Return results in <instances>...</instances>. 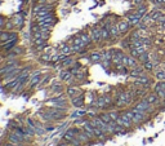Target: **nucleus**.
<instances>
[{
  "label": "nucleus",
  "mask_w": 165,
  "mask_h": 146,
  "mask_svg": "<svg viewBox=\"0 0 165 146\" xmlns=\"http://www.w3.org/2000/svg\"><path fill=\"white\" fill-rule=\"evenodd\" d=\"M7 17H4V16H0V29H4V26H5V22H7Z\"/></svg>",
  "instance_id": "nucleus-33"
},
{
  "label": "nucleus",
  "mask_w": 165,
  "mask_h": 146,
  "mask_svg": "<svg viewBox=\"0 0 165 146\" xmlns=\"http://www.w3.org/2000/svg\"><path fill=\"white\" fill-rule=\"evenodd\" d=\"M74 74L71 73L68 68H65V70H61L59 71V80H62L63 83H66V82H68L71 78H74Z\"/></svg>",
  "instance_id": "nucleus-18"
},
{
  "label": "nucleus",
  "mask_w": 165,
  "mask_h": 146,
  "mask_svg": "<svg viewBox=\"0 0 165 146\" xmlns=\"http://www.w3.org/2000/svg\"><path fill=\"white\" fill-rule=\"evenodd\" d=\"M132 4L134 5V7H138V5L143 4V3H146V0H130Z\"/></svg>",
  "instance_id": "nucleus-34"
},
{
  "label": "nucleus",
  "mask_w": 165,
  "mask_h": 146,
  "mask_svg": "<svg viewBox=\"0 0 165 146\" xmlns=\"http://www.w3.org/2000/svg\"><path fill=\"white\" fill-rule=\"evenodd\" d=\"M109 114H110V117H111V119H112L113 122H116V120H118V118L120 117L119 111H116V110H112V111H109Z\"/></svg>",
  "instance_id": "nucleus-31"
},
{
  "label": "nucleus",
  "mask_w": 165,
  "mask_h": 146,
  "mask_svg": "<svg viewBox=\"0 0 165 146\" xmlns=\"http://www.w3.org/2000/svg\"><path fill=\"white\" fill-rule=\"evenodd\" d=\"M7 140H8V142H12V144H14V145H22L23 144V141L14 132H10L9 135H8Z\"/></svg>",
  "instance_id": "nucleus-22"
},
{
  "label": "nucleus",
  "mask_w": 165,
  "mask_h": 146,
  "mask_svg": "<svg viewBox=\"0 0 165 146\" xmlns=\"http://www.w3.org/2000/svg\"><path fill=\"white\" fill-rule=\"evenodd\" d=\"M16 29V26H14V22L12 18H8L7 22H5V26H4V30H7V31H13V30Z\"/></svg>",
  "instance_id": "nucleus-27"
},
{
  "label": "nucleus",
  "mask_w": 165,
  "mask_h": 146,
  "mask_svg": "<svg viewBox=\"0 0 165 146\" xmlns=\"http://www.w3.org/2000/svg\"><path fill=\"white\" fill-rule=\"evenodd\" d=\"M77 35H79V36L83 39V41H84V44H85L86 48H89L91 45H94V43H93L91 35H89V31H81V32H79Z\"/></svg>",
  "instance_id": "nucleus-16"
},
{
  "label": "nucleus",
  "mask_w": 165,
  "mask_h": 146,
  "mask_svg": "<svg viewBox=\"0 0 165 146\" xmlns=\"http://www.w3.org/2000/svg\"><path fill=\"white\" fill-rule=\"evenodd\" d=\"M70 101H71V105L74 107H77V109H81V107H84V105H85V98H84L83 93L76 97L70 98Z\"/></svg>",
  "instance_id": "nucleus-14"
},
{
  "label": "nucleus",
  "mask_w": 165,
  "mask_h": 146,
  "mask_svg": "<svg viewBox=\"0 0 165 146\" xmlns=\"http://www.w3.org/2000/svg\"><path fill=\"white\" fill-rule=\"evenodd\" d=\"M134 10H136V13L139 14L141 17L146 16V14L148 13V4H147V3H143V4H141V5H138V7L134 8Z\"/></svg>",
  "instance_id": "nucleus-20"
},
{
  "label": "nucleus",
  "mask_w": 165,
  "mask_h": 146,
  "mask_svg": "<svg viewBox=\"0 0 165 146\" xmlns=\"http://www.w3.org/2000/svg\"><path fill=\"white\" fill-rule=\"evenodd\" d=\"M75 62H76V59H75L72 56H67L63 61H61V66L63 68H70L71 66H74Z\"/></svg>",
  "instance_id": "nucleus-21"
},
{
  "label": "nucleus",
  "mask_w": 165,
  "mask_h": 146,
  "mask_svg": "<svg viewBox=\"0 0 165 146\" xmlns=\"http://www.w3.org/2000/svg\"><path fill=\"white\" fill-rule=\"evenodd\" d=\"M39 61H40V64H50V62H52V54H50V53L44 52L43 54H40Z\"/></svg>",
  "instance_id": "nucleus-24"
},
{
  "label": "nucleus",
  "mask_w": 165,
  "mask_h": 146,
  "mask_svg": "<svg viewBox=\"0 0 165 146\" xmlns=\"http://www.w3.org/2000/svg\"><path fill=\"white\" fill-rule=\"evenodd\" d=\"M88 59L91 64H101L102 61V53L98 52V50H93V52L89 53Z\"/></svg>",
  "instance_id": "nucleus-15"
},
{
  "label": "nucleus",
  "mask_w": 165,
  "mask_h": 146,
  "mask_svg": "<svg viewBox=\"0 0 165 146\" xmlns=\"http://www.w3.org/2000/svg\"><path fill=\"white\" fill-rule=\"evenodd\" d=\"M56 146H71V144H70V142L63 141V140H62V141H61V142H58V144H57Z\"/></svg>",
  "instance_id": "nucleus-35"
},
{
  "label": "nucleus",
  "mask_w": 165,
  "mask_h": 146,
  "mask_svg": "<svg viewBox=\"0 0 165 146\" xmlns=\"http://www.w3.org/2000/svg\"><path fill=\"white\" fill-rule=\"evenodd\" d=\"M13 22H14V26H16L17 30H22L23 29V25H25V17L21 16V13L13 16Z\"/></svg>",
  "instance_id": "nucleus-17"
},
{
  "label": "nucleus",
  "mask_w": 165,
  "mask_h": 146,
  "mask_svg": "<svg viewBox=\"0 0 165 146\" xmlns=\"http://www.w3.org/2000/svg\"><path fill=\"white\" fill-rule=\"evenodd\" d=\"M107 29H109V31H110V34H111V39H112L111 43H116V41H118L120 38H121V34H120L119 27H118V25H116V22L110 23V25L107 26Z\"/></svg>",
  "instance_id": "nucleus-7"
},
{
  "label": "nucleus",
  "mask_w": 165,
  "mask_h": 146,
  "mask_svg": "<svg viewBox=\"0 0 165 146\" xmlns=\"http://www.w3.org/2000/svg\"><path fill=\"white\" fill-rule=\"evenodd\" d=\"M80 131H81V128H77V127L68 128V129L65 132V135L62 136V140H63V141H67V142H71L75 138V137L79 135Z\"/></svg>",
  "instance_id": "nucleus-6"
},
{
  "label": "nucleus",
  "mask_w": 165,
  "mask_h": 146,
  "mask_svg": "<svg viewBox=\"0 0 165 146\" xmlns=\"http://www.w3.org/2000/svg\"><path fill=\"white\" fill-rule=\"evenodd\" d=\"M134 84L139 85V87H143V88H148V87H151V84H152V79L145 74V75L139 76V78H137L134 80Z\"/></svg>",
  "instance_id": "nucleus-10"
},
{
  "label": "nucleus",
  "mask_w": 165,
  "mask_h": 146,
  "mask_svg": "<svg viewBox=\"0 0 165 146\" xmlns=\"http://www.w3.org/2000/svg\"><path fill=\"white\" fill-rule=\"evenodd\" d=\"M95 107H97V109H109L103 94H102V96H98L97 101H95Z\"/></svg>",
  "instance_id": "nucleus-23"
},
{
  "label": "nucleus",
  "mask_w": 165,
  "mask_h": 146,
  "mask_svg": "<svg viewBox=\"0 0 165 146\" xmlns=\"http://www.w3.org/2000/svg\"><path fill=\"white\" fill-rule=\"evenodd\" d=\"M59 53H62V54L65 56H72V48H71V44L68 43H62L61 47H59Z\"/></svg>",
  "instance_id": "nucleus-19"
},
{
  "label": "nucleus",
  "mask_w": 165,
  "mask_h": 146,
  "mask_svg": "<svg viewBox=\"0 0 165 146\" xmlns=\"http://www.w3.org/2000/svg\"><path fill=\"white\" fill-rule=\"evenodd\" d=\"M134 107L138 109L139 111H143V112H146V114H148V115L152 114L154 111H156V107L154 105H151V103H150L146 98H141L136 105H134Z\"/></svg>",
  "instance_id": "nucleus-2"
},
{
  "label": "nucleus",
  "mask_w": 165,
  "mask_h": 146,
  "mask_svg": "<svg viewBox=\"0 0 165 146\" xmlns=\"http://www.w3.org/2000/svg\"><path fill=\"white\" fill-rule=\"evenodd\" d=\"M125 20H128V22L130 23L133 27H137V26L142 22V17H141L139 14H137L136 10H132V12L125 13Z\"/></svg>",
  "instance_id": "nucleus-4"
},
{
  "label": "nucleus",
  "mask_w": 165,
  "mask_h": 146,
  "mask_svg": "<svg viewBox=\"0 0 165 146\" xmlns=\"http://www.w3.org/2000/svg\"><path fill=\"white\" fill-rule=\"evenodd\" d=\"M70 144H71V146H84V144H83L81 141H80L79 138H77V137H75V138L70 142Z\"/></svg>",
  "instance_id": "nucleus-32"
},
{
  "label": "nucleus",
  "mask_w": 165,
  "mask_h": 146,
  "mask_svg": "<svg viewBox=\"0 0 165 146\" xmlns=\"http://www.w3.org/2000/svg\"><path fill=\"white\" fill-rule=\"evenodd\" d=\"M145 74H146V70L143 68L142 65H138V66L130 68V71H129V76H130V78H134V79L139 78V76L145 75Z\"/></svg>",
  "instance_id": "nucleus-12"
},
{
  "label": "nucleus",
  "mask_w": 165,
  "mask_h": 146,
  "mask_svg": "<svg viewBox=\"0 0 165 146\" xmlns=\"http://www.w3.org/2000/svg\"><path fill=\"white\" fill-rule=\"evenodd\" d=\"M53 78V75L52 74H45V75H43V78H41V82H40V84L39 85H41V87H43V85H47L48 83H49V80Z\"/></svg>",
  "instance_id": "nucleus-28"
},
{
  "label": "nucleus",
  "mask_w": 165,
  "mask_h": 146,
  "mask_svg": "<svg viewBox=\"0 0 165 146\" xmlns=\"http://www.w3.org/2000/svg\"><path fill=\"white\" fill-rule=\"evenodd\" d=\"M155 79L156 80H165V70H156Z\"/></svg>",
  "instance_id": "nucleus-30"
},
{
  "label": "nucleus",
  "mask_w": 165,
  "mask_h": 146,
  "mask_svg": "<svg viewBox=\"0 0 165 146\" xmlns=\"http://www.w3.org/2000/svg\"><path fill=\"white\" fill-rule=\"evenodd\" d=\"M38 23H52V25H56L57 23V17L56 14H49V16H44V17H38L35 18Z\"/></svg>",
  "instance_id": "nucleus-13"
},
{
  "label": "nucleus",
  "mask_w": 165,
  "mask_h": 146,
  "mask_svg": "<svg viewBox=\"0 0 165 146\" xmlns=\"http://www.w3.org/2000/svg\"><path fill=\"white\" fill-rule=\"evenodd\" d=\"M145 98H146L147 101H148L150 103H151V105H154L155 107H160V105L164 102L163 98L159 97L157 94L155 93V92H151V93H147Z\"/></svg>",
  "instance_id": "nucleus-9"
},
{
  "label": "nucleus",
  "mask_w": 165,
  "mask_h": 146,
  "mask_svg": "<svg viewBox=\"0 0 165 146\" xmlns=\"http://www.w3.org/2000/svg\"><path fill=\"white\" fill-rule=\"evenodd\" d=\"M116 25H118L119 31H120V34H121V36H125V35L130 34L132 29H133V26H132L130 23L128 22V20H125V18H123V20H118Z\"/></svg>",
  "instance_id": "nucleus-3"
},
{
  "label": "nucleus",
  "mask_w": 165,
  "mask_h": 146,
  "mask_svg": "<svg viewBox=\"0 0 165 146\" xmlns=\"http://www.w3.org/2000/svg\"><path fill=\"white\" fill-rule=\"evenodd\" d=\"M89 35H91L93 43L97 47H103V40H102V34H101V26L94 25L89 29Z\"/></svg>",
  "instance_id": "nucleus-1"
},
{
  "label": "nucleus",
  "mask_w": 165,
  "mask_h": 146,
  "mask_svg": "<svg viewBox=\"0 0 165 146\" xmlns=\"http://www.w3.org/2000/svg\"><path fill=\"white\" fill-rule=\"evenodd\" d=\"M151 59V54H150V52H145V53H142V54L138 57V61H139V64L142 65V64H145V62L147 61H150Z\"/></svg>",
  "instance_id": "nucleus-26"
},
{
  "label": "nucleus",
  "mask_w": 165,
  "mask_h": 146,
  "mask_svg": "<svg viewBox=\"0 0 165 146\" xmlns=\"http://www.w3.org/2000/svg\"><path fill=\"white\" fill-rule=\"evenodd\" d=\"M142 66H143V68H145L147 73H151V71L155 70L156 65L154 64V61H152V59H150V61H147V62H145V64H142Z\"/></svg>",
  "instance_id": "nucleus-25"
},
{
  "label": "nucleus",
  "mask_w": 165,
  "mask_h": 146,
  "mask_svg": "<svg viewBox=\"0 0 165 146\" xmlns=\"http://www.w3.org/2000/svg\"><path fill=\"white\" fill-rule=\"evenodd\" d=\"M116 123H118L119 126H121L123 128H125V129H130V128H133V126H134V123L132 122V119L129 118L125 112H121V114H120V117L118 118Z\"/></svg>",
  "instance_id": "nucleus-5"
},
{
  "label": "nucleus",
  "mask_w": 165,
  "mask_h": 146,
  "mask_svg": "<svg viewBox=\"0 0 165 146\" xmlns=\"http://www.w3.org/2000/svg\"><path fill=\"white\" fill-rule=\"evenodd\" d=\"M65 93L68 98H72V97H76V96H79V94H81L83 91L77 84H74V85H66Z\"/></svg>",
  "instance_id": "nucleus-8"
},
{
  "label": "nucleus",
  "mask_w": 165,
  "mask_h": 146,
  "mask_svg": "<svg viewBox=\"0 0 165 146\" xmlns=\"http://www.w3.org/2000/svg\"><path fill=\"white\" fill-rule=\"evenodd\" d=\"M160 26H161V29H164V30H165V22L163 23V25H160Z\"/></svg>",
  "instance_id": "nucleus-36"
},
{
  "label": "nucleus",
  "mask_w": 165,
  "mask_h": 146,
  "mask_svg": "<svg viewBox=\"0 0 165 146\" xmlns=\"http://www.w3.org/2000/svg\"><path fill=\"white\" fill-rule=\"evenodd\" d=\"M123 64H124L127 67H129V68H133V67H136V66L139 65V61H138L137 58H134L133 56L125 54L124 57H123Z\"/></svg>",
  "instance_id": "nucleus-11"
},
{
  "label": "nucleus",
  "mask_w": 165,
  "mask_h": 146,
  "mask_svg": "<svg viewBox=\"0 0 165 146\" xmlns=\"http://www.w3.org/2000/svg\"><path fill=\"white\" fill-rule=\"evenodd\" d=\"M100 118L104 122V123H107V124H110L111 122H113L112 119H111V117H110L109 112H102V114H100Z\"/></svg>",
  "instance_id": "nucleus-29"
}]
</instances>
